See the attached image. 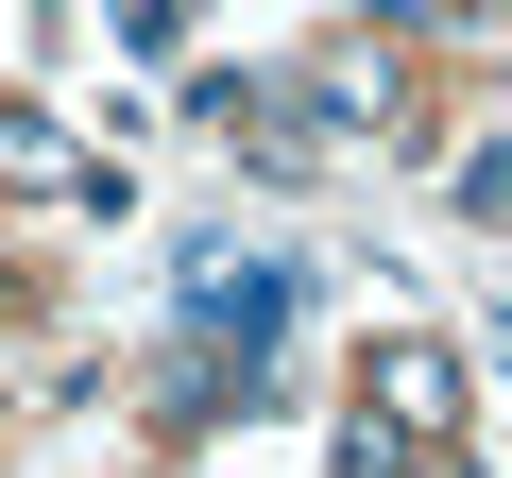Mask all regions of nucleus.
Segmentation results:
<instances>
[{"label": "nucleus", "mask_w": 512, "mask_h": 478, "mask_svg": "<svg viewBox=\"0 0 512 478\" xmlns=\"http://www.w3.org/2000/svg\"><path fill=\"white\" fill-rule=\"evenodd\" d=\"M393 103H410V86H393V52H376V35H342V52H308V69H291V120H359V137H393Z\"/></svg>", "instance_id": "f257e3e1"}, {"label": "nucleus", "mask_w": 512, "mask_h": 478, "mask_svg": "<svg viewBox=\"0 0 512 478\" xmlns=\"http://www.w3.org/2000/svg\"><path fill=\"white\" fill-rule=\"evenodd\" d=\"M359 410H376V427H410V444H444L461 359H444V342H376V359H359Z\"/></svg>", "instance_id": "f03ea898"}, {"label": "nucleus", "mask_w": 512, "mask_h": 478, "mask_svg": "<svg viewBox=\"0 0 512 478\" xmlns=\"http://www.w3.org/2000/svg\"><path fill=\"white\" fill-rule=\"evenodd\" d=\"M461 205H495V222H512V137H478V154H461Z\"/></svg>", "instance_id": "20e7f679"}, {"label": "nucleus", "mask_w": 512, "mask_h": 478, "mask_svg": "<svg viewBox=\"0 0 512 478\" xmlns=\"http://www.w3.org/2000/svg\"><path fill=\"white\" fill-rule=\"evenodd\" d=\"M393 478H478V461H461V444H410V461H393Z\"/></svg>", "instance_id": "423d86ee"}, {"label": "nucleus", "mask_w": 512, "mask_h": 478, "mask_svg": "<svg viewBox=\"0 0 512 478\" xmlns=\"http://www.w3.org/2000/svg\"><path fill=\"white\" fill-rule=\"evenodd\" d=\"M0 171H18V188H69V137L52 120H0Z\"/></svg>", "instance_id": "7ed1b4c3"}, {"label": "nucleus", "mask_w": 512, "mask_h": 478, "mask_svg": "<svg viewBox=\"0 0 512 478\" xmlns=\"http://www.w3.org/2000/svg\"><path fill=\"white\" fill-rule=\"evenodd\" d=\"M461 35H478V52H512V0H461Z\"/></svg>", "instance_id": "39448f33"}]
</instances>
